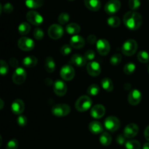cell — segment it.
Returning <instances> with one entry per match:
<instances>
[{
    "label": "cell",
    "instance_id": "74e56055",
    "mask_svg": "<svg viewBox=\"0 0 149 149\" xmlns=\"http://www.w3.org/2000/svg\"><path fill=\"white\" fill-rule=\"evenodd\" d=\"M44 31L40 28H36L33 31V36L36 40H42L44 37Z\"/></svg>",
    "mask_w": 149,
    "mask_h": 149
},
{
    "label": "cell",
    "instance_id": "4dcf8cb0",
    "mask_svg": "<svg viewBox=\"0 0 149 149\" xmlns=\"http://www.w3.org/2000/svg\"><path fill=\"white\" fill-rule=\"evenodd\" d=\"M108 24L112 28H116L119 26L121 23V20L117 16H111L108 19Z\"/></svg>",
    "mask_w": 149,
    "mask_h": 149
},
{
    "label": "cell",
    "instance_id": "7c38bea8",
    "mask_svg": "<svg viewBox=\"0 0 149 149\" xmlns=\"http://www.w3.org/2000/svg\"><path fill=\"white\" fill-rule=\"evenodd\" d=\"M96 45L97 52L101 55H106L110 52V45L106 39H99Z\"/></svg>",
    "mask_w": 149,
    "mask_h": 149
},
{
    "label": "cell",
    "instance_id": "ba28073f",
    "mask_svg": "<svg viewBox=\"0 0 149 149\" xmlns=\"http://www.w3.org/2000/svg\"><path fill=\"white\" fill-rule=\"evenodd\" d=\"M121 7L119 0H110L105 5V12L109 15H113L117 13Z\"/></svg>",
    "mask_w": 149,
    "mask_h": 149
},
{
    "label": "cell",
    "instance_id": "277c9868",
    "mask_svg": "<svg viewBox=\"0 0 149 149\" xmlns=\"http://www.w3.org/2000/svg\"><path fill=\"white\" fill-rule=\"evenodd\" d=\"M71 111V108L65 103H60L55 105L52 108V113L58 117H63L68 114Z\"/></svg>",
    "mask_w": 149,
    "mask_h": 149
},
{
    "label": "cell",
    "instance_id": "83f0119b",
    "mask_svg": "<svg viewBox=\"0 0 149 149\" xmlns=\"http://www.w3.org/2000/svg\"><path fill=\"white\" fill-rule=\"evenodd\" d=\"M101 85L103 88L107 92H111L113 90V84L111 79L109 78H104L101 81Z\"/></svg>",
    "mask_w": 149,
    "mask_h": 149
},
{
    "label": "cell",
    "instance_id": "e0dca14e",
    "mask_svg": "<svg viewBox=\"0 0 149 149\" xmlns=\"http://www.w3.org/2000/svg\"><path fill=\"white\" fill-rule=\"evenodd\" d=\"M106 113V109L101 104L95 105L91 109L90 114L95 119H100L103 117Z\"/></svg>",
    "mask_w": 149,
    "mask_h": 149
},
{
    "label": "cell",
    "instance_id": "836d02e7",
    "mask_svg": "<svg viewBox=\"0 0 149 149\" xmlns=\"http://www.w3.org/2000/svg\"><path fill=\"white\" fill-rule=\"evenodd\" d=\"M138 59L143 63H146L149 61V55L146 51H140L138 54Z\"/></svg>",
    "mask_w": 149,
    "mask_h": 149
},
{
    "label": "cell",
    "instance_id": "681fc988",
    "mask_svg": "<svg viewBox=\"0 0 149 149\" xmlns=\"http://www.w3.org/2000/svg\"><path fill=\"white\" fill-rule=\"evenodd\" d=\"M143 149H149V143H146L143 145Z\"/></svg>",
    "mask_w": 149,
    "mask_h": 149
},
{
    "label": "cell",
    "instance_id": "f1b7e54d",
    "mask_svg": "<svg viewBox=\"0 0 149 149\" xmlns=\"http://www.w3.org/2000/svg\"><path fill=\"white\" fill-rule=\"evenodd\" d=\"M31 30V26L26 22H23L18 26V32L20 35H26Z\"/></svg>",
    "mask_w": 149,
    "mask_h": 149
},
{
    "label": "cell",
    "instance_id": "d590c367",
    "mask_svg": "<svg viewBox=\"0 0 149 149\" xmlns=\"http://www.w3.org/2000/svg\"><path fill=\"white\" fill-rule=\"evenodd\" d=\"M128 4L132 11H135L141 7V0H129Z\"/></svg>",
    "mask_w": 149,
    "mask_h": 149
},
{
    "label": "cell",
    "instance_id": "9c48e42d",
    "mask_svg": "<svg viewBox=\"0 0 149 149\" xmlns=\"http://www.w3.org/2000/svg\"><path fill=\"white\" fill-rule=\"evenodd\" d=\"M49 36L52 39H58L63 34V29L58 24H53L48 29Z\"/></svg>",
    "mask_w": 149,
    "mask_h": 149
},
{
    "label": "cell",
    "instance_id": "f6af8a7d",
    "mask_svg": "<svg viewBox=\"0 0 149 149\" xmlns=\"http://www.w3.org/2000/svg\"><path fill=\"white\" fill-rule=\"evenodd\" d=\"M125 135H118V137L116 138V142L119 144V145H122L125 143Z\"/></svg>",
    "mask_w": 149,
    "mask_h": 149
},
{
    "label": "cell",
    "instance_id": "8992f818",
    "mask_svg": "<svg viewBox=\"0 0 149 149\" xmlns=\"http://www.w3.org/2000/svg\"><path fill=\"white\" fill-rule=\"evenodd\" d=\"M27 20L34 26H39L43 23V17L34 10L29 11L26 14Z\"/></svg>",
    "mask_w": 149,
    "mask_h": 149
},
{
    "label": "cell",
    "instance_id": "52a82bcc",
    "mask_svg": "<svg viewBox=\"0 0 149 149\" xmlns=\"http://www.w3.org/2000/svg\"><path fill=\"white\" fill-rule=\"evenodd\" d=\"M17 46L23 51H30L34 48L35 43L30 38L22 37L17 42Z\"/></svg>",
    "mask_w": 149,
    "mask_h": 149
},
{
    "label": "cell",
    "instance_id": "d4e9b609",
    "mask_svg": "<svg viewBox=\"0 0 149 149\" xmlns=\"http://www.w3.org/2000/svg\"><path fill=\"white\" fill-rule=\"evenodd\" d=\"M37 58L34 56H27L23 60V65L27 68H33L37 64Z\"/></svg>",
    "mask_w": 149,
    "mask_h": 149
},
{
    "label": "cell",
    "instance_id": "bcb514c9",
    "mask_svg": "<svg viewBox=\"0 0 149 149\" xmlns=\"http://www.w3.org/2000/svg\"><path fill=\"white\" fill-rule=\"evenodd\" d=\"M10 63L13 67L17 68V65H18V61L15 58H12L10 59Z\"/></svg>",
    "mask_w": 149,
    "mask_h": 149
},
{
    "label": "cell",
    "instance_id": "cb8c5ba5",
    "mask_svg": "<svg viewBox=\"0 0 149 149\" xmlns=\"http://www.w3.org/2000/svg\"><path fill=\"white\" fill-rule=\"evenodd\" d=\"M80 26L77 23H69L65 27L67 33L71 35H77V33H79L80 31Z\"/></svg>",
    "mask_w": 149,
    "mask_h": 149
},
{
    "label": "cell",
    "instance_id": "4fadbf2b",
    "mask_svg": "<svg viewBox=\"0 0 149 149\" xmlns=\"http://www.w3.org/2000/svg\"><path fill=\"white\" fill-rule=\"evenodd\" d=\"M142 99V94L138 90H132L128 95V102L132 106H136Z\"/></svg>",
    "mask_w": 149,
    "mask_h": 149
},
{
    "label": "cell",
    "instance_id": "3957f363",
    "mask_svg": "<svg viewBox=\"0 0 149 149\" xmlns=\"http://www.w3.org/2000/svg\"><path fill=\"white\" fill-rule=\"evenodd\" d=\"M138 49V44L134 39H128L122 47V50L124 55L131 56L134 55Z\"/></svg>",
    "mask_w": 149,
    "mask_h": 149
},
{
    "label": "cell",
    "instance_id": "f5cc1de1",
    "mask_svg": "<svg viewBox=\"0 0 149 149\" xmlns=\"http://www.w3.org/2000/svg\"><path fill=\"white\" fill-rule=\"evenodd\" d=\"M148 72H149V66H148Z\"/></svg>",
    "mask_w": 149,
    "mask_h": 149
},
{
    "label": "cell",
    "instance_id": "7bdbcfd3",
    "mask_svg": "<svg viewBox=\"0 0 149 149\" xmlns=\"http://www.w3.org/2000/svg\"><path fill=\"white\" fill-rule=\"evenodd\" d=\"M13 4H11L10 3L7 2L6 4H4V6L2 7V10L4 13H7V14H10V13H13Z\"/></svg>",
    "mask_w": 149,
    "mask_h": 149
},
{
    "label": "cell",
    "instance_id": "2e32d148",
    "mask_svg": "<svg viewBox=\"0 0 149 149\" xmlns=\"http://www.w3.org/2000/svg\"><path fill=\"white\" fill-rule=\"evenodd\" d=\"M87 73L90 74L91 77H97L100 74V64L95 61H92L87 64Z\"/></svg>",
    "mask_w": 149,
    "mask_h": 149
},
{
    "label": "cell",
    "instance_id": "ffe728a7",
    "mask_svg": "<svg viewBox=\"0 0 149 149\" xmlns=\"http://www.w3.org/2000/svg\"><path fill=\"white\" fill-rule=\"evenodd\" d=\"M71 63L74 65H77L78 67L84 66L87 63V59L85 57L79 55V54H75L71 57Z\"/></svg>",
    "mask_w": 149,
    "mask_h": 149
},
{
    "label": "cell",
    "instance_id": "44dd1931",
    "mask_svg": "<svg viewBox=\"0 0 149 149\" xmlns=\"http://www.w3.org/2000/svg\"><path fill=\"white\" fill-rule=\"evenodd\" d=\"M89 130L92 133L95 134V135H98V134H101L102 132H103V125L97 121H93V122H90V124L89 125Z\"/></svg>",
    "mask_w": 149,
    "mask_h": 149
},
{
    "label": "cell",
    "instance_id": "8fae6325",
    "mask_svg": "<svg viewBox=\"0 0 149 149\" xmlns=\"http://www.w3.org/2000/svg\"><path fill=\"white\" fill-rule=\"evenodd\" d=\"M61 77L62 79L65 81H71L74 79L75 76V71L74 68L70 65H65L61 68Z\"/></svg>",
    "mask_w": 149,
    "mask_h": 149
},
{
    "label": "cell",
    "instance_id": "1f68e13d",
    "mask_svg": "<svg viewBox=\"0 0 149 149\" xmlns=\"http://www.w3.org/2000/svg\"><path fill=\"white\" fill-rule=\"evenodd\" d=\"M135 68L136 66L133 63H127L124 67V72L127 75H131L135 72Z\"/></svg>",
    "mask_w": 149,
    "mask_h": 149
},
{
    "label": "cell",
    "instance_id": "f907efd6",
    "mask_svg": "<svg viewBox=\"0 0 149 149\" xmlns=\"http://www.w3.org/2000/svg\"><path fill=\"white\" fill-rule=\"evenodd\" d=\"M0 102H1V106H0V109H3V106H4V102H3L2 99H0Z\"/></svg>",
    "mask_w": 149,
    "mask_h": 149
},
{
    "label": "cell",
    "instance_id": "e575fe53",
    "mask_svg": "<svg viewBox=\"0 0 149 149\" xmlns=\"http://www.w3.org/2000/svg\"><path fill=\"white\" fill-rule=\"evenodd\" d=\"M70 16L68 13H62L58 17V22H59L60 24L64 25L66 24L68 21H69Z\"/></svg>",
    "mask_w": 149,
    "mask_h": 149
},
{
    "label": "cell",
    "instance_id": "db71d44e",
    "mask_svg": "<svg viewBox=\"0 0 149 149\" xmlns=\"http://www.w3.org/2000/svg\"><path fill=\"white\" fill-rule=\"evenodd\" d=\"M148 1H149V0H148Z\"/></svg>",
    "mask_w": 149,
    "mask_h": 149
},
{
    "label": "cell",
    "instance_id": "5b68a950",
    "mask_svg": "<svg viewBox=\"0 0 149 149\" xmlns=\"http://www.w3.org/2000/svg\"><path fill=\"white\" fill-rule=\"evenodd\" d=\"M104 125L105 127L110 132H115L119 130V127H120V122L116 116H111L106 118L104 122Z\"/></svg>",
    "mask_w": 149,
    "mask_h": 149
},
{
    "label": "cell",
    "instance_id": "7a4b0ae2",
    "mask_svg": "<svg viewBox=\"0 0 149 149\" xmlns=\"http://www.w3.org/2000/svg\"><path fill=\"white\" fill-rule=\"evenodd\" d=\"M93 101L91 98L87 95H83L79 97L75 103V108L78 111L84 112L91 108Z\"/></svg>",
    "mask_w": 149,
    "mask_h": 149
},
{
    "label": "cell",
    "instance_id": "30bf717a",
    "mask_svg": "<svg viewBox=\"0 0 149 149\" xmlns=\"http://www.w3.org/2000/svg\"><path fill=\"white\" fill-rule=\"evenodd\" d=\"M26 79V71L23 68H17L13 75V81L16 84H22Z\"/></svg>",
    "mask_w": 149,
    "mask_h": 149
},
{
    "label": "cell",
    "instance_id": "f35d334b",
    "mask_svg": "<svg viewBox=\"0 0 149 149\" xmlns=\"http://www.w3.org/2000/svg\"><path fill=\"white\" fill-rule=\"evenodd\" d=\"M1 63V67H0V74H1V76H5L6 74L8 72V65H7V63L4 61L1 60L0 61Z\"/></svg>",
    "mask_w": 149,
    "mask_h": 149
},
{
    "label": "cell",
    "instance_id": "ac0fdd59",
    "mask_svg": "<svg viewBox=\"0 0 149 149\" xmlns=\"http://www.w3.org/2000/svg\"><path fill=\"white\" fill-rule=\"evenodd\" d=\"M25 109L24 103L20 99H16L13 102L11 105V110L13 112V113L16 115H20Z\"/></svg>",
    "mask_w": 149,
    "mask_h": 149
},
{
    "label": "cell",
    "instance_id": "6da1fadb",
    "mask_svg": "<svg viewBox=\"0 0 149 149\" xmlns=\"http://www.w3.org/2000/svg\"><path fill=\"white\" fill-rule=\"evenodd\" d=\"M123 21L127 29L135 31L138 30L141 26L143 18L141 15L137 12L130 11L124 15Z\"/></svg>",
    "mask_w": 149,
    "mask_h": 149
},
{
    "label": "cell",
    "instance_id": "7402d4cb",
    "mask_svg": "<svg viewBox=\"0 0 149 149\" xmlns=\"http://www.w3.org/2000/svg\"><path fill=\"white\" fill-rule=\"evenodd\" d=\"M86 7L91 11H98L101 7L100 0H84Z\"/></svg>",
    "mask_w": 149,
    "mask_h": 149
},
{
    "label": "cell",
    "instance_id": "5bb4252c",
    "mask_svg": "<svg viewBox=\"0 0 149 149\" xmlns=\"http://www.w3.org/2000/svg\"><path fill=\"white\" fill-rule=\"evenodd\" d=\"M139 131L138 126L135 124H129L124 130V135L126 138H132L136 136Z\"/></svg>",
    "mask_w": 149,
    "mask_h": 149
},
{
    "label": "cell",
    "instance_id": "ee69618b",
    "mask_svg": "<svg viewBox=\"0 0 149 149\" xmlns=\"http://www.w3.org/2000/svg\"><path fill=\"white\" fill-rule=\"evenodd\" d=\"M84 57H85L86 59L88 60V61H92V60L94 59L95 57V54L94 51L90 49V50H87V52H85Z\"/></svg>",
    "mask_w": 149,
    "mask_h": 149
},
{
    "label": "cell",
    "instance_id": "60d3db41",
    "mask_svg": "<svg viewBox=\"0 0 149 149\" xmlns=\"http://www.w3.org/2000/svg\"><path fill=\"white\" fill-rule=\"evenodd\" d=\"M27 118H26V116L24 115H19L17 118V122L19 126L20 127H25L26 125H27Z\"/></svg>",
    "mask_w": 149,
    "mask_h": 149
},
{
    "label": "cell",
    "instance_id": "d6a6232c",
    "mask_svg": "<svg viewBox=\"0 0 149 149\" xmlns=\"http://www.w3.org/2000/svg\"><path fill=\"white\" fill-rule=\"evenodd\" d=\"M87 94L92 96H95L100 92V87L97 84H91L90 87L87 88Z\"/></svg>",
    "mask_w": 149,
    "mask_h": 149
},
{
    "label": "cell",
    "instance_id": "9a60e30c",
    "mask_svg": "<svg viewBox=\"0 0 149 149\" xmlns=\"http://www.w3.org/2000/svg\"><path fill=\"white\" fill-rule=\"evenodd\" d=\"M54 93L58 96L65 95L67 92L66 84L62 80H57L53 85Z\"/></svg>",
    "mask_w": 149,
    "mask_h": 149
},
{
    "label": "cell",
    "instance_id": "816d5d0a",
    "mask_svg": "<svg viewBox=\"0 0 149 149\" xmlns=\"http://www.w3.org/2000/svg\"><path fill=\"white\" fill-rule=\"evenodd\" d=\"M68 1H74V0H68Z\"/></svg>",
    "mask_w": 149,
    "mask_h": 149
},
{
    "label": "cell",
    "instance_id": "8d00e7d4",
    "mask_svg": "<svg viewBox=\"0 0 149 149\" xmlns=\"http://www.w3.org/2000/svg\"><path fill=\"white\" fill-rule=\"evenodd\" d=\"M121 61H122V55L120 54H115L110 59V63L113 65H118Z\"/></svg>",
    "mask_w": 149,
    "mask_h": 149
},
{
    "label": "cell",
    "instance_id": "c3c4849f",
    "mask_svg": "<svg viewBox=\"0 0 149 149\" xmlns=\"http://www.w3.org/2000/svg\"><path fill=\"white\" fill-rule=\"evenodd\" d=\"M144 135H145L146 139L148 141H149V126H148L146 128L145 132H144Z\"/></svg>",
    "mask_w": 149,
    "mask_h": 149
},
{
    "label": "cell",
    "instance_id": "ab89813d",
    "mask_svg": "<svg viewBox=\"0 0 149 149\" xmlns=\"http://www.w3.org/2000/svg\"><path fill=\"white\" fill-rule=\"evenodd\" d=\"M17 148H18V141L15 138L10 140L7 143L6 146V149H17Z\"/></svg>",
    "mask_w": 149,
    "mask_h": 149
},
{
    "label": "cell",
    "instance_id": "d6986e66",
    "mask_svg": "<svg viewBox=\"0 0 149 149\" xmlns=\"http://www.w3.org/2000/svg\"><path fill=\"white\" fill-rule=\"evenodd\" d=\"M70 45L73 48L75 49H80L82 48L85 45V41H84V38L81 36H79V35H74L72 36L70 40Z\"/></svg>",
    "mask_w": 149,
    "mask_h": 149
},
{
    "label": "cell",
    "instance_id": "4316f807",
    "mask_svg": "<svg viewBox=\"0 0 149 149\" xmlns=\"http://www.w3.org/2000/svg\"><path fill=\"white\" fill-rule=\"evenodd\" d=\"M44 0H26V4L30 9H37L42 7Z\"/></svg>",
    "mask_w": 149,
    "mask_h": 149
},
{
    "label": "cell",
    "instance_id": "f546056e",
    "mask_svg": "<svg viewBox=\"0 0 149 149\" xmlns=\"http://www.w3.org/2000/svg\"><path fill=\"white\" fill-rule=\"evenodd\" d=\"M125 147L127 149H141V146L139 141L131 140L125 143Z\"/></svg>",
    "mask_w": 149,
    "mask_h": 149
},
{
    "label": "cell",
    "instance_id": "484cf974",
    "mask_svg": "<svg viewBox=\"0 0 149 149\" xmlns=\"http://www.w3.org/2000/svg\"><path fill=\"white\" fill-rule=\"evenodd\" d=\"M111 136L109 133L106 132H103L100 134V143L104 146H109L111 143Z\"/></svg>",
    "mask_w": 149,
    "mask_h": 149
},
{
    "label": "cell",
    "instance_id": "7dc6e473",
    "mask_svg": "<svg viewBox=\"0 0 149 149\" xmlns=\"http://www.w3.org/2000/svg\"><path fill=\"white\" fill-rule=\"evenodd\" d=\"M96 36L93 34H90V36L87 37V42L90 44V45H93L95 42H96Z\"/></svg>",
    "mask_w": 149,
    "mask_h": 149
},
{
    "label": "cell",
    "instance_id": "b9f144b4",
    "mask_svg": "<svg viewBox=\"0 0 149 149\" xmlns=\"http://www.w3.org/2000/svg\"><path fill=\"white\" fill-rule=\"evenodd\" d=\"M72 47L71 45H65L61 48V53L63 55H69L70 53L71 52V49Z\"/></svg>",
    "mask_w": 149,
    "mask_h": 149
},
{
    "label": "cell",
    "instance_id": "603a6c76",
    "mask_svg": "<svg viewBox=\"0 0 149 149\" xmlns=\"http://www.w3.org/2000/svg\"><path fill=\"white\" fill-rule=\"evenodd\" d=\"M45 70L47 71L48 73L53 72L56 68V65H55V61L52 57H47L45 60Z\"/></svg>",
    "mask_w": 149,
    "mask_h": 149
}]
</instances>
